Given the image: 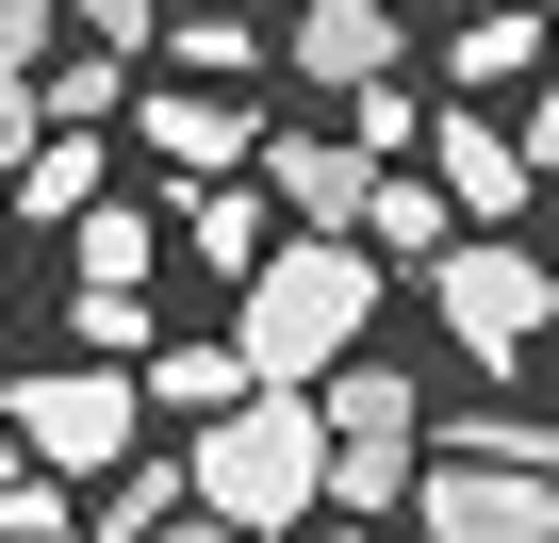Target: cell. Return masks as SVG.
Masks as SVG:
<instances>
[{"label": "cell", "mask_w": 559, "mask_h": 543, "mask_svg": "<svg viewBox=\"0 0 559 543\" xmlns=\"http://www.w3.org/2000/svg\"><path fill=\"white\" fill-rule=\"evenodd\" d=\"M362 330H379V263H362L346 231H297V247L247 263V330H230V363H247V396H313Z\"/></svg>", "instance_id": "obj_1"}, {"label": "cell", "mask_w": 559, "mask_h": 543, "mask_svg": "<svg viewBox=\"0 0 559 543\" xmlns=\"http://www.w3.org/2000/svg\"><path fill=\"white\" fill-rule=\"evenodd\" d=\"M181 510L230 527V543H297L330 510V461H313V396H230L198 445H181Z\"/></svg>", "instance_id": "obj_2"}, {"label": "cell", "mask_w": 559, "mask_h": 543, "mask_svg": "<svg viewBox=\"0 0 559 543\" xmlns=\"http://www.w3.org/2000/svg\"><path fill=\"white\" fill-rule=\"evenodd\" d=\"M313 461H330V510H412V461H428V396L412 363H330L313 379Z\"/></svg>", "instance_id": "obj_3"}, {"label": "cell", "mask_w": 559, "mask_h": 543, "mask_svg": "<svg viewBox=\"0 0 559 543\" xmlns=\"http://www.w3.org/2000/svg\"><path fill=\"white\" fill-rule=\"evenodd\" d=\"M428 314H444V346H461L477 379H526L543 330H559V263L510 247V231H461V247L428 263Z\"/></svg>", "instance_id": "obj_4"}, {"label": "cell", "mask_w": 559, "mask_h": 543, "mask_svg": "<svg viewBox=\"0 0 559 543\" xmlns=\"http://www.w3.org/2000/svg\"><path fill=\"white\" fill-rule=\"evenodd\" d=\"M132 412H148V396H132V363H83V346H67V363H34L17 396H0L17 461H34V477H67V494H99V477L132 461Z\"/></svg>", "instance_id": "obj_5"}, {"label": "cell", "mask_w": 559, "mask_h": 543, "mask_svg": "<svg viewBox=\"0 0 559 543\" xmlns=\"http://www.w3.org/2000/svg\"><path fill=\"white\" fill-rule=\"evenodd\" d=\"M412 527H428V543H559V477L477 461V445H428V461H412Z\"/></svg>", "instance_id": "obj_6"}, {"label": "cell", "mask_w": 559, "mask_h": 543, "mask_svg": "<svg viewBox=\"0 0 559 543\" xmlns=\"http://www.w3.org/2000/svg\"><path fill=\"white\" fill-rule=\"evenodd\" d=\"M263 67H297V83L362 99V83H395V67H412V34H395V0H297V34H280Z\"/></svg>", "instance_id": "obj_7"}, {"label": "cell", "mask_w": 559, "mask_h": 543, "mask_svg": "<svg viewBox=\"0 0 559 543\" xmlns=\"http://www.w3.org/2000/svg\"><path fill=\"white\" fill-rule=\"evenodd\" d=\"M428 198L477 214V231H510V214H526V149H510L477 99H444V116H428Z\"/></svg>", "instance_id": "obj_8"}, {"label": "cell", "mask_w": 559, "mask_h": 543, "mask_svg": "<svg viewBox=\"0 0 559 543\" xmlns=\"http://www.w3.org/2000/svg\"><path fill=\"white\" fill-rule=\"evenodd\" d=\"M148 149H165L181 181H230L263 132H247V99H230V83H148Z\"/></svg>", "instance_id": "obj_9"}, {"label": "cell", "mask_w": 559, "mask_h": 543, "mask_svg": "<svg viewBox=\"0 0 559 543\" xmlns=\"http://www.w3.org/2000/svg\"><path fill=\"white\" fill-rule=\"evenodd\" d=\"M346 247H362V263H444V247H461V214L428 198V165H362V214H346Z\"/></svg>", "instance_id": "obj_10"}, {"label": "cell", "mask_w": 559, "mask_h": 543, "mask_svg": "<svg viewBox=\"0 0 559 543\" xmlns=\"http://www.w3.org/2000/svg\"><path fill=\"white\" fill-rule=\"evenodd\" d=\"M263 198L297 214V231H346V214H362V149H313V132H280V149H263Z\"/></svg>", "instance_id": "obj_11"}, {"label": "cell", "mask_w": 559, "mask_h": 543, "mask_svg": "<svg viewBox=\"0 0 559 543\" xmlns=\"http://www.w3.org/2000/svg\"><path fill=\"white\" fill-rule=\"evenodd\" d=\"M67 247H83V297H132L148 263H165V231H148V198H83V214H67Z\"/></svg>", "instance_id": "obj_12"}, {"label": "cell", "mask_w": 559, "mask_h": 543, "mask_svg": "<svg viewBox=\"0 0 559 543\" xmlns=\"http://www.w3.org/2000/svg\"><path fill=\"white\" fill-rule=\"evenodd\" d=\"M83 198H116V181H99V132H34V165H17V214H34V231H67Z\"/></svg>", "instance_id": "obj_13"}, {"label": "cell", "mask_w": 559, "mask_h": 543, "mask_svg": "<svg viewBox=\"0 0 559 543\" xmlns=\"http://www.w3.org/2000/svg\"><path fill=\"white\" fill-rule=\"evenodd\" d=\"M132 396H165V412H198V428H214V412L247 396V363H230V330H214V346H148V363H132Z\"/></svg>", "instance_id": "obj_14"}, {"label": "cell", "mask_w": 559, "mask_h": 543, "mask_svg": "<svg viewBox=\"0 0 559 543\" xmlns=\"http://www.w3.org/2000/svg\"><path fill=\"white\" fill-rule=\"evenodd\" d=\"M165 510H181V461H148V445H132V461H116V477L83 494V543H148Z\"/></svg>", "instance_id": "obj_15"}, {"label": "cell", "mask_w": 559, "mask_h": 543, "mask_svg": "<svg viewBox=\"0 0 559 543\" xmlns=\"http://www.w3.org/2000/svg\"><path fill=\"white\" fill-rule=\"evenodd\" d=\"M526 67H543V17H526V0H493V17L444 50V99H477V83H526Z\"/></svg>", "instance_id": "obj_16"}, {"label": "cell", "mask_w": 559, "mask_h": 543, "mask_svg": "<svg viewBox=\"0 0 559 543\" xmlns=\"http://www.w3.org/2000/svg\"><path fill=\"white\" fill-rule=\"evenodd\" d=\"M181 247L214 263V281H247V263H263L280 231H263V198H230V181H198V198H181Z\"/></svg>", "instance_id": "obj_17"}, {"label": "cell", "mask_w": 559, "mask_h": 543, "mask_svg": "<svg viewBox=\"0 0 559 543\" xmlns=\"http://www.w3.org/2000/svg\"><path fill=\"white\" fill-rule=\"evenodd\" d=\"M165 67H181V83H247V67H263V34L230 17V0H198V17H165Z\"/></svg>", "instance_id": "obj_18"}, {"label": "cell", "mask_w": 559, "mask_h": 543, "mask_svg": "<svg viewBox=\"0 0 559 543\" xmlns=\"http://www.w3.org/2000/svg\"><path fill=\"white\" fill-rule=\"evenodd\" d=\"M67 34H83L99 67H132V50H165V0H67Z\"/></svg>", "instance_id": "obj_19"}, {"label": "cell", "mask_w": 559, "mask_h": 543, "mask_svg": "<svg viewBox=\"0 0 559 543\" xmlns=\"http://www.w3.org/2000/svg\"><path fill=\"white\" fill-rule=\"evenodd\" d=\"M0 543H83V494L67 477H17V494H0Z\"/></svg>", "instance_id": "obj_20"}, {"label": "cell", "mask_w": 559, "mask_h": 543, "mask_svg": "<svg viewBox=\"0 0 559 543\" xmlns=\"http://www.w3.org/2000/svg\"><path fill=\"white\" fill-rule=\"evenodd\" d=\"M67 330H83V363H148V297H83Z\"/></svg>", "instance_id": "obj_21"}, {"label": "cell", "mask_w": 559, "mask_h": 543, "mask_svg": "<svg viewBox=\"0 0 559 543\" xmlns=\"http://www.w3.org/2000/svg\"><path fill=\"white\" fill-rule=\"evenodd\" d=\"M461 445H477V461H526V477H559V428H543V412H477Z\"/></svg>", "instance_id": "obj_22"}, {"label": "cell", "mask_w": 559, "mask_h": 543, "mask_svg": "<svg viewBox=\"0 0 559 543\" xmlns=\"http://www.w3.org/2000/svg\"><path fill=\"white\" fill-rule=\"evenodd\" d=\"M50 50H67V0H0V67H17V83H34Z\"/></svg>", "instance_id": "obj_23"}, {"label": "cell", "mask_w": 559, "mask_h": 543, "mask_svg": "<svg viewBox=\"0 0 559 543\" xmlns=\"http://www.w3.org/2000/svg\"><path fill=\"white\" fill-rule=\"evenodd\" d=\"M34 132H50V116H34V83H17V67H0V181H17V165H34Z\"/></svg>", "instance_id": "obj_24"}, {"label": "cell", "mask_w": 559, "mask_h": 543, "mask_svg": "<svg viewBox=\"0 0 559 543\" xmlns=\"http://www.w3.org/2000/svg\"><path fill=\"white\" fill-rule=\"evenodd\" d=\"M510 149H526V181H543V165H559V83H543V99H526V132H510Z\"/></svg>", "instance_id": "obj_25"}, {"label": "cell", "mask_w": 559, "mask_h": 543, "mask_svg": "<svg viewBox=\"0 0 559 543\" xmlns=\"http://www.w3.org/2000/svg\"><path fill=\"white\" fill-rule=\"evenodd\" d=\"M148 543H230V527H198V510H165V527H148Z\"/></svg>", "instance_id": "obj_26"}, {"label": "cell", "mask_w": 559, "mask_h": 543, "mask_svg": "<svg viewBox=\"0 0 559 543\" xmlns=\"http://www.w3.org/2000/svg\"><path fill=\"white\" fill-rule=\"evenodd\" d=\"M17 477H34V461H17V428H0V494H17Z\"/></svg>", "instance_id": "obj_27"}, {"label": "cell", "mask_w": 559, "mask_h": 543, "mask_svg": "<svg viewBox=\"0 0 559 543\" xmlns=\"http://www.w3.org/2000/svg\"><path fill=\"white\" fill-rule=\"evenodd\" d=\"M526 17H543V34H559V0H526Z\"/></svg>", "instance_id": "obj_28"}]
</instances>
